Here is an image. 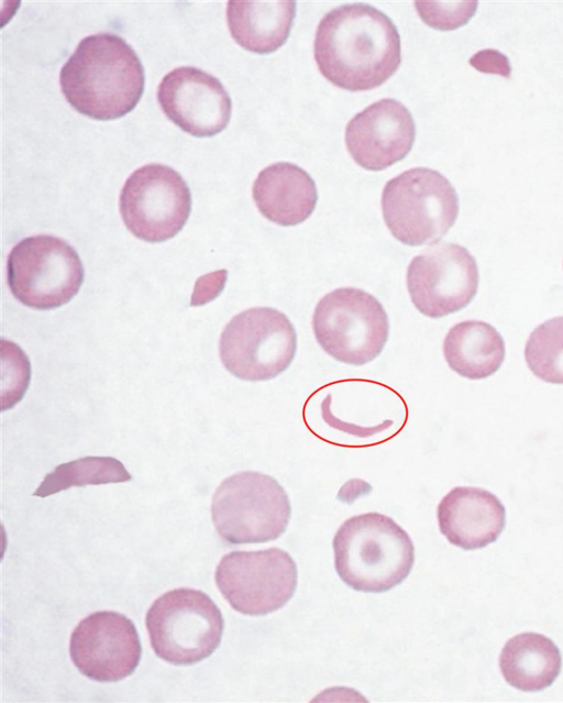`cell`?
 Returning a JSON list of instances; mask_svg holds the SVG:
<instances>
[{"label": "cell", "mask_w": 563, "mask_h": 703, "mask_svg": "<svg viewBox=\"0 0 563 703\" xmlns=\"http://www.w3.org/2000/svg\"><path fill=\"white\" fill-rule=\"evenodd\" d=\"M444 359L459 375L482 380L493 375L504 362L506 348L500 333L489 323L466 320L454 325L443 341Z\"/></svg>", "instance_id": "obj_20"}, {"label": "cell", "mask_w": 563, "mask_h": 703, "mask_svg": "<svg viewBox=\"0 0 563 703\" xmlns=\"http://www.w3.org/2000/svg\"><path fill=\"white\" fill-rule=\"evenodd\" d=\"M382 211L388 230L401 243L432 244L454 224L459 197L449 179L438 171L413 167L386 183Z\"/></svg>", "instance_id": "obj_4"}, {"label": "cell", "mask_w": 563, "mask_h": 703, "mask_svg": "<svg viewBox=\"0 0 563 703\" xmlns=\"http://www.w3.org/2000/svg\"><path fill=\"white\" fill-rule=\"evenodd\" d=\"M312 329L325 353L339 362L361 366L383 351L389 321L373 295L355 287H341L318 301Z\"/></svg>", "instance_id": "obj_7"}, {"label": "cell", "mask_w": 563, "mask_h": 703, "mask_svg": "<svg viewBox=\"0 0 563 703\" xmlns=\"http://www.w3.org/2000/svg\"><path fill=\"white\" fill-rule=\"evenodd\" d=\"M470 64L482 73L497 74L506 78L511 74L508 57L494 48L478 51L470 58Z\"/></svg>", "instance_id": "obj_25"}, {"label": "cell", "mask_w": 563, "mask_h": 703, "mask_svg": "<svg viewBox=\"0 0 563 703\" xmlns=\"http://www.w3.org/2000/svg\"><path fill=\"white\" fill-rule=\"evenodd\" d=\"M141 642L133 622L114 611H98L81 619L69 639V656L85 677L114 682L134 672Z\"/></svg>", "instance_id": "obj_13"}, {"label": "cell", "mask_w": 563, "mask_h": 703, "mask_svg": "<svg viewBox=\"0 0 563 703\" xmlns=\"http://www.w3.org/2000/svg\"><path fill=\"white\" fill-rule=\"evenodd\" d=\"M119 210L134 237L163 242L185 226L191 210V195L178 172L151 163L126 178L119 196Z\"/></svg>", "instance_id": "obj_11"}, {"label": "cell", "mask_w": 563, "mask_h": 703, "mask_svg": "<svg viewBox=\"0 0 563 703\" xmlns=\"http://www.w3.org/2000/svg\"><path fill=\"white\" fill-rule=\"evenodd\" d=\"M525 359L538 378L563 384V316L541 323L531 332Z\"/></svg>", "instance_id": "obj_22"}, {"label": "cell", "mask_w": 563, "mask_h": 703, "mask_svg": "<svg viewBox=\"0 0 563 703\" xmlns=\"http://www.w3.org/2000/svg\"><path fill=\"white\" fill-rule=\"evenodd\" d=\"M407 288L415 307L441 318L466 307L475 297L479 272L474 256L462 245L443 242L416 255L407 270Z\"/></svg>", "instance_id": "obj_12"}, {"label": "cell", "mask_w": 563, "mask_h": 703, "mask_svg": "<svg viewBox=\"0 0 563 703\" xmlns=\"http://www.w3.org/2000/svg\"><path fill=\"white\" fill-rule=\"evenodd\" d=\"M313 55L322 76L350 91L374 89L398 69L400 36L391 20L366 3L329 11L319 22Z\"/></svg>", "instance_id": "obj_1"}, {"label": "cell", "mask_w": 563, "mask_h": 703, "mask_svg": "<svg viewBox=\"0 0 563 703\" xmlns=\"http://www.w3.org/2000/svg\"><path fill=\"white\" fill-rule=\"evenodd\" d=\"M252 196L258 211L283 227L307 220L318 201L312 177L289 162H277L263 168L254 180Z\"/></svg>", "instance_id": "obj_17"}, {"label": "cell", "mask_w": 563, "mask_h": 703, "mask_svg": "<svg viewBox=\"0 0 563 703\" xmlns=\"http://www.w3.org/2000/svg\"><path fill=\"white\" fill-rule=\"evenodd\" d=\"M227 276V270H220L199 277L195 284L190 305L201 306L213 300L223 290Z\"/></svg>", "instance_id": "obj_24"}, {"label": "cell", "mask_w": 563, "mask_h": 703, "mask_svg": "<svg viewBox=\"0 0 563 703\" xmlns=\"http://www.w3.org/2000/svg\"><path fill=\"white\" fill-rule=\"evenodd\" d=\"M477 6V2H415L421 20L442 31L465 24L476 12Z\"/></svg>", "instance_id": "obj_23"}, {"label": "cell", "mask_w": 563, "mask_h": 703, "mask_svg": "<svg viewBox=\"0 0 563 703\" xmlns=\"http://www.w3.org/2000/svg\"><path fill=\"white\" fill-rule=\"evenodd\" d=\"M437 518L441 534L450 543L474 550L499 537L506 525V509L487 490L456 486L439 503Z\"/></svg>", "instance_id": "obj_16"}, {"label": "cell", "mask_w": 563, "mask_h": 703, "mask_svg": "<svg viewBox=\"0 0 563 703\" xmlns=\"http://www.w3.org/2000/svg\"><path fill=\"white\" fill-rule=\"evenodd\" d=\"M157 101L172 122L198 138L218 134L231 118V98L223 85L194 66L167 73L158 85Z\"/></svg>", "instance_id": "obj_14"}, {"label": "cell", "mask_w": 563, "mask_h": 703, "mask_svg": "<svg viewBox=\"0 0 563 703\" xmlns=\"http://www.w3.org/2000/svg\"><path fill=\"white\" fill-rule=\"evenodd\" d=\"M296 2H236L227 3V23L233 40L243 48L268 54L287 41Z\"/></svg>", "instance_id": "obj_18"}, {"label": "cell", "mask_w": 563, "mask_h": 703, "mask_svg": "<svg viewBox=\"0 0 563 703\" xmlns=\"http://www.w3.org/2000/svg\"><path fill=\"white\" fill-rule=\"evenodd\" d=\"M214 581L234 611L263 616L282 608L292 597L298 571L294 559L283 549L236 550L221 558Z\"/></svg>", "instance_id": "obj_10"}, {"label": "cell", "mask_w": 563, "mask_h": 703, "mask_svg": "<svg viewBox=\"0 0 563 703\" xmlns=\"http://www.w3.org/2000/svg\"><path fill=\"white\" fill-rule=\"evenodd\" d=\"M332 546L338 575L355 591L391 590L409 575L415 563V546L407 531L380 513L346 519Z\"/></svg>", "instance_id": "obj_3"}, {"label": "cell", "mask_w": 563, "mask_h": 703, "mask_svg": "<svg viewBox=\"0 0 563 703\" xmlns=\"http://www.w3.org/2000/svg\"><path fill=\"white\" fill-rule=\"evenodd\" d=\"M416 127L410 111L398 100L380 99L346 124L345 144L354 162L367 171H382L410 152Z\"/></svg>", "instance_id": "obj_15"}, {"label": "cell", "mask_w": 563, "mask_h": 703, "mask_svg": "<svg viewBox=\"0 0 563 703\" xmlns=\"http://www.w3.org/2000/svg\"><path fill=\"white\" fill-rule=\"evenodd\" d=\"M153 651L162 660L187 666L213 653L223 634V617L208 594L178 587L156 598L145 616Z\"/></svg>", "instance_id": "obj_6"}, {"label": "cell", "mask_w": 563, "mask_h": 703, "mask_svg": "<svg viewBox=\"0 0 563 703\" xmlns=\"http://www.w3.org/2000/svg\"><path fill=\"white\" fill-rule=\"evenodd\" d=\"M290 516V501L283 486L257 471H242L224 479L212 496L214 528L232 545L275 540L285 532Z\"/></svg>", "instance_id": "obj_5"}, {"label": "cell", "mask_w": 563, "mask_h": 703, "mask_svg": "<svg viewBox=\"0 0 563 703\" xmlns=\"http://www.w3.org/2000/svg\"><path fill=\"white\" fill-rule=\"evenodd\" d=\"M144 84V68L135 51L108 32L84 37L59 72L67 102L96 120H113L132 111Z\"/></svg>", "instance_id": "obj_2"}, {"label": "cell", "mask_w": 563, "mask_h": 703, "mask_svg": "<svg viewBox=\"0 0 563 703\" xmlns=\"http://www.w3.org/2000/svg\"><path fill=\"white\" fill-rule=\"evenodd\" d=\"M562 657L558 646L537 633H521L507 640L499 656V668L506 682L525 692L550 686L561 672Z\"/></svg>", "instance_id": "obj_19"}, {"label": "cell", "mask_w": 563, "mask_h": 703, "mask_svg": "<svg viewBox=\"0 0 563 703\" xmlns=\"http://www.w3.org/2000/svg\"><path fill=\"white\" fill-rule=\"evenodd\" d=\"M131 479L118 459L90 455L57 465L45 475L33 495L47 497L73 486L122 483Z\"/></svg>", "instance_id": "obj_21"}, {"label": "cell", "mask_w": 563, "mask_h": 703, "mask_svg": "<svg viewBox=\"0 0 563 703\" xmlns=\"http://www.w3.org/2000/svg\"><path fill=\"white\" fill-rule=\"evenodd\" d=\"M8 285L23 305L49 310L67 304L84 282V266L76 250L51 234L24 238L10 251Z\"/></svg>", "instance_id": "obj_9"}, {"label": "cell", "mask_w": 563, "mask_h": 703, "mask_svg": "<svg viewBox=\"0 0 563 703\" xmlns=\"http://www.w3.org/2000/svg\"><path fill=\"white\" fill-rule=\"evenodd\" d=\"M297 333L288 317L271 307H254L235 315L219 341L223 366L235 377L258 382L275 378L291 364Z\"/></svg>", "instance_id": "obj_8"}]
</instances>
